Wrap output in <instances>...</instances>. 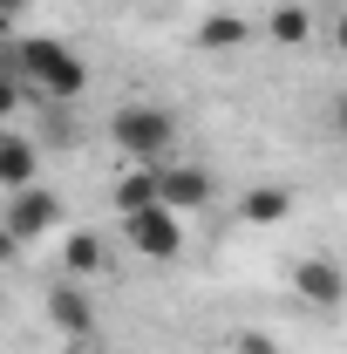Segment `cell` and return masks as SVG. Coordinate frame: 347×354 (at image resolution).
Masks as SVG:
<instances>
[{
    "label": "cell",
    "mask_w": 347,
    "mask_h": 354,
    "mask_svg": "<svg viewBox=\"0 0 347 354\" xmlns=\"http://www.w3.org/2000/svg\"><path fill=\"white\" fill-rule=\"evenodd\" d=\"M7 75H21L28 88H41L48 102H75L88 88L82 55L68 41H55V35H14V41H7Z\"/></svg>",
    "instance_id": "6da1fadb"
},
{
    "label": "cell",
    "mask_w": 347,
    "mask_h": 354,
    "mask_svg": "<svg viewBox=\"0 0 347 354\" xmlns=\"http://www.w3.org/2000/svg\"><path fill=\"white\" fill-rule=\"evenodd\" d=\"M109 143L136 157V164H171V143H177V116L157 109V102H130L109 116Z\"/></svg>",
    "instance_id": "7a4b0ae2"
},
{
    "label": "cell",
    "mask_w": 347,
    "mask_h": 354,
    "mask_svg": "<svg viewBox=\"0 0 347 354\" xmlns=\"http://www.w3.org/2000/svg\"><path fill=\"white\" fill-rule=\"evenodd\" d=\"M55 225H62V191L35 184V191H14V198H7V218H0V232H7V245L21 252V245L48 239Z\"/></svg>",
    "instance_id": "3957f363"
},
{
    "label": "cell",
    "mask_w": 347,
    "mask_h": 354,
    "mask_svg": "<svg viewBox=\"0 0 347 354\" xmlns=\"http://www.w3.org/2000/svg\"><path fill=\"white\" fill-rule=\"evenodd\" d=\"M123 225V239H130V252H143V259H177L184 252V212H171V205H143V212H130Z\"/></svg>",
    "instance_id": "277c9868"
},
{
    "label": "cell",
    "mask_w": 347,
    "mask_h": 354,
    "mask_svg": "<svg viewBox=\"0 0 347 354\" xmlns=\"http://www.w3.org/2000/svg\"><path fill=\"white\" fill-rule=\"evenodd\" d=\"M48 320H55V334H68V341H88V334H95V307H88L82 279H55V286H48Z\"/></svg>",
    "instance_id": "5b68a950"
},
{
    "label": "cell",
    "mask_w": 347,
    "mask_h": 354,
    "mask_svg": "<svg viewBox=\"0 0 347 354\" xmlns=\"http://www.w3.org/2000/svg\"><path fill=\"white\" fill-rule=\"evenodd\" d=\"M293 293H300L306 307H341L347 300V272L334 259H300L293 266Z\"/></svg>",
    "instance_id": "8992f818"
},
{
    "label": "cell",
    "mask_w": 347,
    "mask_h": 354,
    "mask_svg": "<svg viewBox=\"0 0 347 354\" xmlns=\"http://www.w3.org/2000/svg\"><path fill=\"white\" fill-rule=\"evenodd\" d=\"M218 198V177L198 171V164H164V205L171 212H205Z\"/></svg>",
    "instance_id": "52a82bcc"
},
{
    "label": "cell",
    "mask_w": 347,
    "mask_h": 354,
    "mask_svg": "<svg viewBox=\"0 0 347 354\" xmlns=\"http://www.w3.org/2000/svg\"><path fill=\"white\" fill-rule=\"evenodd\" d=\"M35 171H41L35 143H28L21 130H7L0 136V184H7V198H14V191H35Z\"/></svg>",
    "instance_id": "ba28073f"
},
{
    "label": "cell",
    "mask_w": 347,
    "mask_h": 354,
    "mask_svg": "<svg viewBox=\"0 0 347 354\" xmlns=\"http://www.w3.org/2000/svg\"><path fill=\"white\" fill-rule=\"evenodd\" d=\"M143 205H164V164H143V171H130L116 184V218H130Z\"/></svg>",
    "instance_id": "9c48e42d"
},
{
    "label": "cell",
    "mask_w": 347,
    "mask_h": 354,
    "mask_svg": "<svg viewBox=\"0 0 347 354\" xmlns=\"http://www.w3.org/2000/svg\"><path fill=\"white\" fill-rule=\"evenodd\" d=\"M238 212H245V225H279L286 212H293V198H286L279 184H252V191L238 198Z\"/></svg>",
    "instance_id": "30bf717a"
},
{
    "label": "cell",
    "mask_w": 347,
    "mask_h": 354,
    "mask_svg": "<svg viewBox=\"0 0 347 354\" xmlns=\"http://www.w3.org/2000/svg\"><path fill=\"white\" fill-rule=\"evenodd\" d=\"M62 266H68V279H88V272H102V239H95V232H68V245H62Z\"/></svg>",
    "instance_id": "8fae6325"
},
{
    "label": "cell",
    "mask_w": 347,
    "mask_h": 354,
    "mask_svg": "<svg viewBox=\"0 0 347 354\" xmlns=\"http://www.w3.org/2000/svg\"><path fill=\"white\" fill-rule=\"evenodd\" d=\"M272 41L279 48L313 41V14H306V7H272Z\"/></svg>",
    "instance_id": "7c38bea8"
},
{
    "label": "cell",
    "mask_w": 347,
    "mask_h": 354,
    "mask_svg": "<svg viewBox=\"0 0 347 354\" xmlns=\"http://www.w3.org/2000/svg\"><path fill=\"white\" fill-rule=\"evenodd\" d=\"M198 41L205 48H238L245 41V21H238V14H212V21L198 28Z\"/></svg>",
    "instance_id": "4fadbf2b"
},
{
    "label": "cell",
    "mask_w": 347,
    "mask_h": 354,
    "mask_svg": "<svg viewBox=\"0 0 347 354\" xmlns=\"http://www.w3.org/2000/svg\"><path fill=\"white\" fill-rule=\"evenodd\" d=\"M232 354H279V341H265V334H238Z\"/></svg>",
    "instance_id": "5bb4252c"
},
{
    "label": "cell",
    "mask_w": 347,
    "mask_h": 354,
    "mask_svg": "<svg viewBox=\"0 0 347 354\" xmlns=\"http://www.w3.org/2000/svg\"><path fill=\"white\" fill-rule=\"evenodd\" d=\"M28 14V0H0V21H21Z\"/></svg>",
    "instance_id": "9a60e30c"
},
{
    "label": "cell",
    "mask_w": 347,
    "mask_h": 354,
    "mask_svg": "<svg viewBox=\"0 0 347 354\" xmlns=\"http://www.w3.org/2000/svg\"><path fill=\"white\" fill-rule=\"evenodd\" d=\"M334 130H341V143H347V95L334 102Z\"/></svg>",
    "instance_id": "2e32d148"
},
{
    "label": "cell",
    "mask_w": 347,
    "mask_h": 354,
    "mask_svg": "<svg viewBox=\"0 0 347 354\" xmlns=\"http://www.w3.org/2000/svg\"><path fill=\"white\" fill-rule=\"evenodd\" d=\"M334 41H341V55H347V14H334Z\"/></svg>",
    "instance_id": "e0dca14e"
}]
</instances>
